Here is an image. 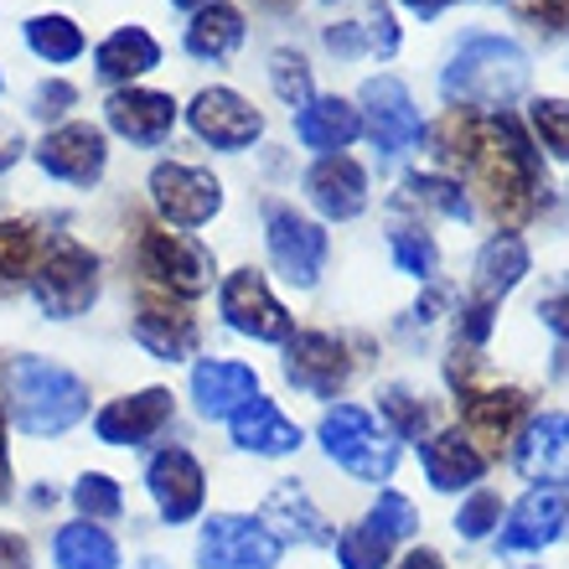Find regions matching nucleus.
Masks as SVG:
<instances>
[{
    "mask_svg": "<svg viewBox=\"0 0 569 569\" xmlns=\"http://www.w3.org/2000/svg\"><path fill=\"white\" fill-rule=\"evenodd\" d=\"M430 146L440 156L446 171H456L450 181H466L471 192H481L487 212L497 223L518 228L543 208V161L528 130L512 120L508 109L481 114V109H446L440 124L430 130Z\"/></svg>",
    "mask_w": 569,
    "mask_h": 569,
    "instance_id": "obj_1",
    "label": "nucleus"
},
{
    "mask_svg": "<svg viewBox=\"0 0 569 569\" xmlns=\"http://www.w3.org/2000/svg\"><path fill=\"white\" fill-rule=\"evenodd\" d=\"M528 52L508 37H492V31H477L466 37L456 52H450L446 73H440V93H446L456 109H508L528 93Z\"/></svg>",
    "mask_w": 569,
    "mask_h": 569,
    "instance_id": "obj_2",
    "label": "nucleus"
},
{
    "mask_svg": "<svg viewBox=\"0 0 569 569\" xmlns=\"http://www.w3.org/2000/svg\"><path fill=\"white\" fill-rule=\"evenodd\" d=\"M6 383H11L16 425L27 435H62L89 415V383L68 373L62 362L16 358L6 368Z\"/></svg>",
    "mask_w": 569,
    "mask_h": 569,
    "instance_id": "obj_3",
    "label": "nucleus"
},
{
    "mask_svg": "<svg viewBox=\"0 0 569 569\" xmlns=\"http://www.w3.org/2000/svg\"><path fill=\"white\" fill-rule=\"evenodd\" d=\"M321 450L331 461L352 471L358 481H389L393 466H399V435L389 430L383 420H373L362 405H337L321 415Z\"/></svg>",
    "mask_w": 569,
    "mask_h": 569,
    "instance_id": "obj_4",
    "label": "nucleus"
},
{
    "mask_svg": "<svg viewBox=\"0 0 569 569\" xmlns=\"http://www.w3.org/2000/svg\"><path fill=\"white\" fill-rule=\"evenodd\" d=\"M31 296L52 321H73L99 300V259L73 239H47L31 270Z\"/></svg>",
    "mask_w": 569,
    "mask_h": 569,
    "instance_id": "obj_5",
    "label": "nucleus"
},
{
    "mask_svg": "<svg viewBox=\"0 0 569 569\" xmlns=\"http://www.w3.org/2000/svg\"><path fill=\"white\" fill-rule=\"evenodd\" d=\"M136 264L146 274L150 290H166L177 300H192L212 284V254L187 233H171L161 223H140Z\"/></svg>",
    "mask_w": 569,
    "mask_h": 569,
    "instance_id": "obj_6",
    "label": "nucleus"
},
{
    "mask_svg": "<svg viewBox=\"0 0 569 569\" xmlns=\"http://www.w3.org/2000/svg\"><path fill=\"white\" fill-rule=\"evenodd\" d=\"M284 543L274 539L259 518L243 512H212L197 539V565L202 569H274Z\"/></svg>",
    "mask_w": 569,
    "mask_h": 569,
    "instance_id": "obj_7",
    "label": "nucleus"
},
{
    "mask_svg": "<svg viewBox=\"0 0 569 569\" xmlns=\"http://www.w3.org/2000/svg\"><path fill=\"white\" fill-rule=\"evenodd\" d=\"M358 114H362V130H368V140L378 146L383 161H399V156H405L409 146H420V136H425V120H420V109H415V99H409V89L389 73H378L362 83Z\"/></svg>",
    "mask_w": 569,
    "mask_h": 569,
    "instance_id": "obj_8",
    "label": "nucleus"
},
{
    "mask_svg": "<svg viewBox=\"0 0 569 569\" xmlns=\"http://www.w3.org/2000/svg\"><path fill=\"white\" fill-rule=\"evenodd\" d=\"M264 243H270L274 270L296 284V290H311L321 280V270H327V228L311 223L290 202H270V212H264Z\"/></svg>",
    "mask_w": 569,
    "mask_h": 569,
    "instance_id": "obj_9",
    "label": "nucleus"
},
{
    "mask_svg": "<svg viewBox=\"0 0 569 569\" xmlns=\"http://www.w3.org/2000/svg\"><path fill=\"white\" fill-rule=\"evenodd\" d=\"M150 202L161 208L166 223L177 228H202L223 208V181L187 161H161L150 171Z\"/></svg>",
    "mask_w": 569,
    "mask_h": 569,
    "instance_id": "obj_10",
    "label": "nucleus"
},
{
    "mask_svg": "<svg viewBox=\"0 0 569 569\" xmlns=\"http://www.w3.org/2000/svg\"><path fill=\"white\" fill-rule=\"evenodd\" d=\"M218 306H223V321L254 342H290L296 337V316L274 300L270 280L259 270H233L218 290Z\"/></svg>",
    "mask_w": 569,
    "mask_h": 569,
    "instance_id": "obj_11",
    "label": "nucleus"
},
{
    "mask_svg": "<svg viewBox=\"0 0 569 569\" xmlns=\"http://www.w3.org/2000/svg\"><path fill=\"white\" fill-rule=\"evenodd\" d=\"M284 378L296 383L300 393H316V399H337L352 378V352H347L342 337L331 331H296L284 342Z\"/></svg>",
    "mask_w": 569,
    "mask_h": 569,
    "instance_id": "obj_12",
    "label": "nucleus"
},
{
    "mask_svg": "<svg viewBox=\"0 0 569 569\" xmlns=\"http://www.w3.org/2000/svg\"><path fill=\"white\" fill-rule=\"evenodd\" d=\"M146 487L156 497V512H161V523H192L202 502H208V477H202V461H197L192 450L181 446H166L150 456L146 466Z\"/></svg>",
    "mask_w": 569,
    "mask_h": 569,
    "instance_id": "obj_13",
    "label": "nucleus"
},
{
    "mask_svg": "<svg viewBox=\"0 0 569 569\" xmlns=\"http://www.w3.org/2000/svg\"><path fill=\"white\" fill-rule=\"evenodd\" d=\"M37 166H42L47 177L68 181V187H93V181L104 177L109 166V140L99 124H58V130H47L42 140H37Z\"/></svg>",
    "mask_w": 569,
    "mask_h": 569,
    "instance_id": "obj_14",
    "label": "nucleus"
},
{
    "mask_svg": "<svg viewBox=\"0 0 569 569\" xmlns=\"http://www.w3.org/2000/svg\"><path fill=\"white\" fill-rule=\"evenodd\" d=\"M456 409H461V425H466V440L471 446H487L502 456V446L518 440L523 430V415H528V393L523 389H481V383H466L456 389Z\"/></svg>",
    "mask_w": 569,
    "mask_h": 569,
    "instance_id": "obj_15",
    "label": "nucleus"
},
{
    "mask_svg": "<svg viewBox=\"0 0 569 569\" xmlns=\"http://www.w3.org/2000/svg\"><path fill=\"white\" fill-rule=\"evenodd\" d=\"M187 124L197 130V140H208L218 150H249L264 136V114L233 89H202L187 104Z\"/></svg>",
    "mask_w": 569,
    "mask_h": 569,
    "instance_id": "obj_16",
    "label": "nucleus"
},
{
    "mask_svg": "<svg viewBox=\"0 0 569 569\" xmlns=\"http://www.w3.org/2000/svg\"><path fill=\"white\" fill-rule=\"evenodd\" d=\"M136 342L156 352L161 362H181L197 352V316L187 311V300L166 296V290H140L136 306Z\"/></svg>",
    "mask_w": 569,
    "mask_h": 569,
    "instance_id": "obj_17",
    "label": "nucleus"
},
{
    "mask_svg": "<svg viewBox=\"0 0 569 569\" xmlns=\"http://www.w3.org/2000/svg\"><path fill=\"white\" fill-rule=\"evenodd\" d=\"M569 528V497L559 487H533V492L508 512V523L497 533L502 555H528V549H549L565 539Z\"/></svg>",
    "mask_w": 569,
    "mask_h": 569,
    "instance_id": "obj_18",
    "label": "nucleus"
},
{
    "mask_svg": "<svg viewBox=\"0 0 569 569\" xmlns=\"http://www.w3.org/2000/svg\"><path fill=\"white\" fill-rule=\"evenodd\" d=\"M171 425V389H140L124 399H109L93 415V435L104 446H146Z\"/></svg>",
    "mask_w": 569,
    "mask_h": 569,
    "instance_id": "obj_19",
    "label": "nucleus"
},
{
    "mask_svg": "<svg viewBox=\"0 0 569 569\" xmlns=\"http://www.w3.org/2000/svg\"><path fill=\"white\" fill-rule=\"evenodd\" d=\"M104 120L109 130L130 146H161L171 130H177V99L156 89H114L104 99Z\"/></svg>",
    "mask_w": 569,
    "mask_h": 569,
    "instance_id": "obj_20",
    "label": "nucleus"
},
{
    "mask_svg": "<svg viewBox=\"0 0 569 569\" xmlns=\"http://www.w3.org/2000/svg\"><path fill=\"white\" fill-rule=\"evenodd\" d=\"M259 523L270 528L280 543H311V549H327L337 543V528L327 523V512L311 502V492L300 481H274L264 508H259Z\"/></svg>",
    "mask_w": 569,
    "mask_h": 569,
    "instance_id": "obj_21",
    "label": "nucleus"
},
{
    "mask_svg": "<svg viewBox=\"0 0 569 569\" xmlns=\"http://www.w3.org/2000/svg\"><path fill=\"white\" fill-rule=\"evenodd\" d=\"M512 461L528 481L539 487H555V481H569V415L549 409V415H533V420L518 430L512 440Z\"/></svg>",
    "mask_w": 569,
    "mask_h": 569,
    "instance_id": "obj_22",
    "label": "nucleus"
},
{
    "mask_svg": "<svg viewBox=\"0 0 569 569\" xmlns=\"http://www.w3.org/2000/svg\"><path fill=\"white\" fill-rule=\"evenodd\" d=\"M306 197L316 202V212L321 218H331V223H352L362 208H368V171H362V161H352V156H321V161L306 171Z\"/></svg>",
    "mask_w": 569,
    "mask_h": 569,
    "instance_id": "obj_23",
    "label": "nucleus"
},
{
    "mask_svg": "<svg viewBox=\"0 0 569 569\" xmlns=\"http://www.w3.org/2000/svg\"><path fill=\"white\" fill-rule=\"evenodd\" d=\"M254 393H259V373L249 362L208 358L192 368V399H197V415H202V420H233Z\"/></svg>",
    "mask_w": 569,
    "mask_h": 569,
    "instance_id": "obj_24",
    "label": "nucleus"
},
{
    "mask_svg": "<svg viewBox=\"0 0 569 569\" xmlns=\"http://www.w3.org/2000/svg\"><path fill=\"white\" fill-rule=\"evenodd\" d=\"M528 274V243L518 239V233H492V239L481 243L477 254V270H471V306H481V311H497L502 306V296H512L518 290V280Z\"/></svg>",
    "mask_w": 569,
    "mask_h": 569,
    "instance_id": "obj_25",
    "label": "nucleus"
},
{
    "mask_svg": "<svg viewBox=\"0 0 569 569\" xmlns=\"http://www.w3.org/2000/svg\"><path fill=\"white\" fill-rule=\"evenodd\" d=\"M358 136H362V114H358V104H347L342 93H311V99L296 109L300 146L337 156V150H347Z\"/></svg>",
    "mask_w": 569,
    "mask_h": 569,
    "instance_id": "obj_26",
    "label": "nucleus"
},
{
    "mask_svg": "<svg viewBox=\"0 0 569 569\" xmlns=\"http://www.w3.org/2000/svg\"><path fill=\"white\" fill-rule=\"evenodd\" d=\"M420 461H425V477H430L435 492H466L487 471V450L471 446L466 430H440L420 446Z\"/></svg>",
    "mask_w": 569,
    "mask_h": 569,
    "instance_id": "obj_27",
    "label": "nucleus"
},
{
    "mask_svg": "<svg viewBox=\"0 0 569 569\" xmlns=\"http://www.w3.org/2000/svg\"><path fill=\"white\" fill-rule=\"evenodd\" d=\"M228 430H233V446L254 450V456H290V450H300V425L284 420L280 405L264 399V393H254V399L228 420Z\"/></svg>",
    "mask_w": 569,
    "mask_h": 569,
    "instance_id": "obj_28",
    "label": "nucleus"
},
{
    "mask_svg": "<svg viewBox=\"0 0 569 569\" xmlns=\"http://www.w3.org/2000/svg\"><path fill=\"white\" fill-rule=\"evenodd\" d=\"M156 62H161V42H156L146 27H120L99 42V52H93V73L104 78V83H124V89H130V78L150 73Z\"/></svg>",
    "mask_w": 569,
    "mask_h": 569,
    "instance_id": "obj_29",
    "label": "nucleus"
},
{
    "mask_svg": "<svg viewBox=\"0 0 569 569\" xmlns=\"http://www.w3.org/2000/svg\"><path fill=\"white\" fill-rule=\"evenodd\" d=\"M243 11L239 6H228V0H212V6H202V11L192 16V27H187V52L202 62H223L233 58L243 47Z\"/></svg>",
    "mask_w": 569,
    "mask_h": 569,
    "instance_id": "obj_30",
    "label": "nucleus"
},
{
    "mask_svg": "<svg viewBox=\"0 0 569 569\" xmlns=\"http://www.w3.org/2000/svg\"><path fill=\"white\" fill-rule=\"evenodd\" d=\"M393 212H440L450 223H466V218H471V202H466L461 181L435 177V171H409L399 197H393Z\"/></svg>",
    "mask_w": 569,
    "mask_h": 569,
    "instance_id": "obj_31",
    "label": "nucleus"
},
{
    "mask_svg": "<svg viewBox=\"0 0 569 569\" xmlns=\"http://www.w3.org/2000/svg\"><path fill=\"white\" fill-rule=\"evenodd\" d=\"M52 559L58 569H120V543L109 539L99 523H68L52 539Z\"/></svg>",
    "mask_w": 569,
    "mask_h": 569,
    "instance_id": "obj_32",
    "label": "nucleus"
},
{
    "mask_svg": "<svg viewBox=\"0 0 569 569\" xmlns=\"http://www.w3.org/2000/svg\"><path fill=\"white\" fill-rule=\"evenodd\" d=\"M42 249H47V233L31 218H0V290L31 280Z\"/></svg>",
    "mask_w": 569,
    "mask_h": 569,
    "instance_id": "obj_33",
    "label": "nucleus"
},
{
    "mask_svg": "<svg viewBox=\"0 0 569 569\" xmlns=\"http://www.w3.org/2000/svg\"><path fill=\"white\" fill-rule=\"evenodd\" d=\"M27 47L37 52L42 62H73L83 58V27H78L73 16H31L27 21Z\"/></svg>",
    "mask_w": 569,
    "mask_h": 569,
    "instance_id": "obj_34",
    "label": "nucleus"
},
{
    "mask_svg": "<svg viewBox=\"0 0 569 569\" xmlns=\"http://www.w3.org/2000/svg\"><path fill=\"white\" fill-rule=\"evenodd\" d=\"M389 249H393V264H399L409 280L430 284L435 270H440V249H435V239L420 223H393L389 228Z\"/></svg>",
    "mask_w": 569,
    "mask_h": 569,
    "instance_id": "obj_35",
    "label": "nucleus"
},
{
    "mask_svg": "<svg viewBox=\"0 0 569 569\" xmlns=\"http://www.w3.org/2000/svg\"><path fill=\"white\" fill-rule=\"evenodd\" d=\"M389 555H393V539L383 533V528L368 523V518L352 523L342 539H337V559H342V569H389Z\"/></svg>",
    "mask_w": 569,
    "mask_h": 569,
    "instance_id": "obj_36",
    "label": "nucleus"
},
{
    "mask_svg": "<svg viewBox=\"0 0 569 569\" xmlns=\"http://www.w3.org/2000/svg\"><path fill=\"white\" fill-rule=\"evenodd\" d=\"M73 508L83 512V523H109V518H120L124 512L120 481L104 477V471H83V477L73 481Z\"/></svg>",
    "mask_w": 569,
    "mask_h": 569,
    "instance_id": "obj_37",
    "label": "nucleus"
},
{
    "mask_svg": "<svg viewBox=\"0 0 569 569\" xmlns=\"http://www.w3.org/2000/svg\"><path fill=\"white\" fill-rule=\"evenodd\" d=\"M270 83H274V93H280L290 109H300L306 99H311V62L300 58L296 47H274L270 52Z\"/></svg>",
    "mask_w": 569,
    "mask_h": 569,
    "instance_id": "obj_38",
    "label": "nucleus"
},
{
    "mask_svg": "<svg viewBox=\"0 0 569 569\" xmlns=\"http://www.w3.org/2000/svg\"><path fill=\"white\" fill-rule=\"evenodd\" d=\"M378 409L389 415V430L399 435V440H420V435H425V425H430V409H425V405H420V399H415V393H409V389H399V383H393V389H383V399H378Z\"/></svg>",
    "mask_w": 569,
    "mask_h": 569,
    "instance_id": "obj_39",
    "label": "nucleus"
},
{
    "mask_svg": "<svg viewBox=\"0 0 569 569\" xmlns=\"http://www.w3.org/2000/svg\"><path fill=\"white\" fill-rule=\"evenodd\" d=\"M533 130H539L543 150L549 156H559V161H569V99H533Z\"/></svg>",
    "mask_w": 569,
    "mask_h": 569,
    "instance_id": "obj_40",
    "label": "nucleus"
},
{
    "mask_svg": "<svg viewBox=\"0 0 569 569\" xmlns=\"http://www.w3.org/2000/svg\"><path fill=\"white\" fill-rule=\"evenodd\" d=\"M497 523H502V497L487 492V487L466 497L461 512H456V533H461V539H487Z\"/></svg>",
    "mask_w": 569,
    "mask_h": 569,
    "instance_id": "obj_41",
    "label": "nucleus"
},
{
    "mask_svg": "<svg viewBox=\"0 0 569 569\" xmlns=\"http://www.w3.org/2000/svg\"><path fill=\"white\" fill-rule=\"evenodd\" d=\"M368 523L383 528V533H389V539L399 543V539H415V528H420V512H415V502H409V497H399V492H378L373 512H368Z\"/></svg>",
    "mask_w": 569,
    "mask_h": 569,
    "instance_id": "obj_42",
    "label": "nucleus"
},
{
    "mask_svg": "<svg viewBox=\"0 0 569 569\" xmlns=\"http://www.w3.org/2000/svg\"><path fill=\"white\" fill-rule=\"evenodd\" d=\"M362 37H368V52H378V58H393V52H399V21H393V11L383 6V0L368 6V16H362Z\"/></svg>",
    "mask_w": 569,
    "mask_h": 569,
    "instance_id": "obj_43",
    "label": "nucleus"
},
{
    "mask_svg": "<svg viewBox=\"0 0 569 569\" xmlns=\"http://www.w3.org/2000/svg\"><path fill=\"white\" fill-rule=\"evenodd\" d=\"M512 16L539 31H565L569 27V0H508Z\"/></svg>",
    "mask_w": 569,
    "mask_h": 569,
    "instance_id": "obj_44",
    "label": "nucleus"
},
{
    "mask_svg": "<svg viewBox=\"0 0 569 569\" xmlns=\"http://www.w3.org/2000/svg\"><path fill=\"white\" fill-rule=\"evenodd\" d=\"M73 104H78V89H73V83H62V78H52V83H42V89H37L31 114H37V120H58L62 109H73Z\"/></svg>",
    "mask_w": 569,
    "mask_h": 569,
    "instance_id": "obj_45",
    "label": "nucleus"
},
{
    "mask_svg": "<svg viewBox=\"0 0 569 569\" xmlns=\"http://www.w3.org/2000/svg\"><path fill=\"white\" fill-rule=\"evenodd\" d=\"M327 47L337 52V58H362V52H368L362 21H337V27H327Z\"/></svg>",
    "mask_w": 569,
    "mask_h": 569,
    "instance_id": "obj_46",
    "label": "nucleus"
},
{
    "mask_svg": "<svg viewBox=\"0 0 569 569\" xmlns=\"http://www.w3.org/2000/svg\"><path fill=\"white\" fill-rule=\"evenodd\" d=\"M539 316H543V327H549L559 342L569 347V284H565V290H555L549 300H539Z\"/></svg>",
    "mask_w": 569,
    "mask_h": 569,
    "instance_id": "obj_47",
    "label": "nucleus"
},
{
    "mask_svg": "<svg viewBox=\"0 0 569 569\" xmlns=\"http://www.w3.org/2000/svg\"><path fill=\"white\" fill-rule=\"evenodd\" d=\"M0 569H31V549L21 533H6L0 528Z\"/></svg>",
    "mask_w": 569,
    "mask_h": 569,
    "instance_id": "obj_48",
    "label": "nucleus"
},
{
    "mask_svg": "<svg viewBox=\"0 0 569 569\" xmlns=\"http://www.w3.org/2000/svg\"><path fill=\"white\" fill-rule=\"evenodd\" d=\"M21 150H27V146H21V136H16L11 124H0V171L21 161Z\"/></svg>",
    "mask_w": 569,
    "mask_h": 569,
    "instance_id": "obj_49",
    "label": "nucleus"
},
{
    "mask_svg": "<svg viewBox=\"0 0 569 569\" xmlns=\"http://www.w3.org/2000/svg\"><path fill=\"white\" fill-rule=\"evenodd\" d=\"M393 569H446V559L435 555V549H409V555L399 559Z\"/></svg>",
    "mask_w": 569,
    "mask_h": 569,
    "instance_id": "obj_50",
    "label": "nucleus"
},
{
    "mask_svg": "<svg viewBox=\"0 0 569 569\" xmlns=\"http://www.w3.org/2000/svg\"><path fill=\"white\" fill-rule=\"evenodd\" d=\"M11 492V461H6V409H0V497Z\"/></svg>",
    "mask_w": 569,
    "mask_h": 569,
    "instance_id": "obj_51",
    "label": "nucleus"
},
{
    "mask_svg": "<svg viewBox=\"0 0 569 569\" xmlns=\"http://www.w3.org/2000/svg\"><path fill=\"white\" fill-rule=\"evenodd\" d=\"M399 6H409L415 16H440L450 6V0H399Z\"/></svg>",
    "mask_w": 569,
    "mask_h": 569,
    "instance_id": "obj_52",
    "label": "nucleus"
},
{
    "mask_svg": "<svg viewBox=\"0 0 569 569\" xmlns=\"http://www.w3.org/2000/svg\"><path fill=\"white\" fill-rule=\"evenodd\" d=\"M171 6H177V11H192V16H197L202 6H212V0H171Z\"/></svg>",
    "mask_w": 569,
    "mask_h": 569,
    "instance_id": "obj_53",
    "label": "nucleus"
},
{
    "mask_svg": "<svg viewBox=\"0 0 569 569\" xmlns=\"http://www.w3.org/2000/svg\"><path fill=\"white\" fill-rule=\"evenodd\" d=\"M264 6H270V11H290V6H296V0H264Z\"/></svg>",
    "mask_w": 569,
    "mask_h": 569,
    "instance_id": "obj_54",
    "label": "nucleus"
}]
</instances>
